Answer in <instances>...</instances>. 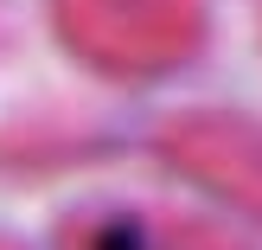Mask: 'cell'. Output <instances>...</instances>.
<instances>
[{
  "label": "cell",
  "mask_w": 262,
  "mask_h": 250,
  "mask_svg": "<svg viewBox=\"0 0 262 250\" xmlns=\"http://www.w3.org/2000/svg\"><path fill=\"white\" fill-rule=\"evenodd\" d=\"M64 45L109 77H166L205 45L199 0H51Z\"/></svg>",
  "instance_id": "1"
},
{
  "label": "cell",
  "mask_w": 262,
  "mask_h": 250,
  "mask_svg": "<svg viewBox=\"0 0 262 250\" xmlns=\"http://www.w3.org/2000/svg\"><path fill=\"white\" fill-rule=\"evenodd\" d=\"M160 154L186 180L262 218V116H217V109L173 116L160 122Z\"/></svg>",
  "instance_id": "2"
},
{
  "label": "cell",
  "mask_w": 262,
  "mask_h": 250,
  "mask_svg": "<svg viewBox=\"0 0 262 250\" xmlns=\"http://www.w3.org/2000/svg\"><path fill=\"white\" fill-rule=\"evenodd\" d=\"M64 250H250L224 225L166 205H90L64 225Z\"/></svg>",
  "instance_id": "3"
},
{
  "label": "cell",
  "mask_w": 262,
  "mask_h": 250,
  "mask_svg": "<svg viewBox=\"0 0 262 250\" xmlns=\"http://www.w3.org/2000/svg\"><path fill=\"white\" fill-rule=\"evenodd\" d=\"M0 250H7V244H0Z\"/></svg>",
  "instance_id": "4"
}]
</instances>
